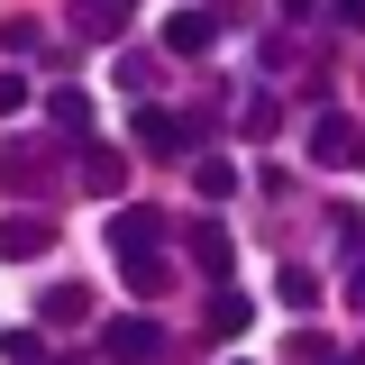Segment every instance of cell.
Returning a JSON list of instances; mask_svg holds the SVG:
<instances>
[{"label":"cell","mask_w":365,"mask_h":365,"mask_svg":"<svg viewBox=\"0 0 365 365\" xmlns=\"http://www.w3.org/2000/svg\"><path fill=\"white\" fill-rule=\"evenodd\" d=\"M0 356H9V365H46V338H37V329H0Z\"/></svg>","instance_id":"cell-13"},{"label":"cell","mask_w":365,"mask_h":365,"mask_svg":"<svg viewBox=\"0 0 365 365\" xmlns=\"http://www.w3.org/2000/svg\"><path fill=\"white\" fill-rule=\"evenodd\" d=\"M137 146H155V155H182V146H201V110L192 119H174V110H128Z\"/></svg>","instance_id":"cell-2"},{"label":"cell","mask_w":365,"mask_h":365,"mask_svg":"<svg viewBox=\"0 0 365 365\" xmlns=\"http://www.w3.org/2000/svg\"><path fill=\"white\" fill-rule=\"evenodd\" d=\"M356 146H365V137L347 128V119H319V128H311V155H319V165H347Z\"/></svg>","instance_id":"cell-8"},{"label":"cell","mask_w":365,"mask_h":365,"mask_svg":"<svg viewBox=\"0 0 365 365\" xmlns=\"http://www.w3.org/2000/svg\"><path fill=\"white\" fill-rule=\"evenodd\" d=\"M0 46H9V55H37L46 28H37V19H9V28H0Z\"/></svg>","instance_id":"cell-16"},{"label":"cell","mask_w":365,"mask_h":365,"mask_svg":"<svg viewBox=\"0 0 365 365\" xmlns=\"http://www.w3.org/2000/svg\"><path fill=\"white\" fill-rule=\"evenodd\" d=\"M155 247H165V220H155L146 201H128V210L110 220V256H119V265H137V256H155Z\"/></svg>","instance_id":"cell-3"},{"label":"cell","mask_w":365,"mask_h":365,"mask_svg":"<svg viewBox=\"0 0 365 365\" xmlns=\"http://www.w3.org/2000/svg\"><path fill=\"white\" fill-rule=\"evenodd\" d=\"M192 256H201V274H210V283H228V265H237V247H228V228H220V220L192 228Z\"/></svg>","instance_id":"cell-6"},{"label":"cell","mask_w":365,"mask_h":365,"mask_svg":"<svg viewBox=\"0 0 365 365\" xmlns=\"http://www.w3.org/2000/svg\"><path fill=\"white\" fill-rule=\"evenodd\" d=\"M119 274H128V292H146V302L174 283V265H165V256H137V265H119Z\"/></svg>","instance_id":"cell-12"},{"label":"cell","mask_w":365,"mask_h":365,"mask_svg":"<svg viewBox=\"0 0 365 365\" xmlns=\"http://www.w3.org/2000/svg\"><path fill=\"white\" fill-rule=\"evenodd\" d=\"M210 46H220V19L210 9H174L165 19V55H210Z\"/></svg>","instance_id":"cell-5"},{"label":"cell","mask_w":365,"mask_h":365,"mask_svg":"<svg viewBox=\"0 0 365 365\" xmlns=\"http://www.w3.org/2000/svg\"><path fill=\"white\" fill-rule=\"evenodd\" d=\"M46 365H91V356H46Z\"/></svg>","instance_id":"cell-20"},{"label":"cell","mask_w":365,"mask_h":365,"mask_svg":"<svg viewBox=\"0 0 365 365\" xmlns=\"http://www.w3.org/2000/svg\"><path fill=\"white\" fill-rule=\"evenodd\" d=\"M119 174H128V165H119L110 146H83V182H91V192H119Z\"/></svg>","instance_id":"cell-11"},{"label":"cell","mask_w":365,"mask_h":365,"mask_svg":"<svg viewBox=\"0 0 365 365\" xmlns=\"http://www.w3.org/2000/svg\"><path fill=\"white\" fill-rule=\"evenodd\" d=\"M274 302H283V311H311V302H319V274L311 265H283V274H274Z\"/></svg>","instance_id":"cell-9"},{"label":"cell","mask_w":365,"mask_h":365,"mask_svg":"<svg viewBox=\"0 0 365 365\" xmlns=\"http://www.w3.org/2000/svg\"><path fill=\"white\" fill-rule=\"evenodd\" d=\"M155 347H165V319H146V311H128V319L101 329V356H110V365H146Z\"/></svg>","instance_id":"cell-1"},{"label":"cell","mask_w":365,"mask_h":365,"mask_svg":"<svg viewBox=\"0 0 365 365\" xmlns=\"http://www.w3.org/2000/svg\"><path fill=\"white\" fill-rule=\"evenodd\" d=\"M192 192H201V201H228V192H237V165H228V155H201V165H192Z\"/></svg>","instance_id":"cell-10"},{"label":"cell","mask_w":365,"mask_h":365,"mask_svg":"<svg viewBox=\"0 0 365 365\" xmlns=\"http://www.w3.org/2000/svg\"><path fill=\"white\" fill-rule=\"evenodd\" d=\"M46 119H55V137H91V101L83 91H46Z\"/></svg>","instance_id":"cell-7"},{"label":"cell","mask_w":365,"mask_h":365,"mask_svg":"<svg viewBox=\"0 0 365 365\" xmlns=\"http://www.w3.org/2000/svg\"><path fill=\"white\" fill-rule=\"evenodd\" d=\"M0 110H28V83L19 73H0Z\"/></svg>","instance_id":"cell-17"},{"label":"cell","mask_w":365,"mask_h":365,"mask_svg":"<svg viewBox=\"0 0 365 365\" xmlns=\"http://www.w3.org/2000/svg\"><path fill=\"white\" fill-rule=\"evenodd\" d=\"M46 247H55V220H37V210L0 220V256H9V265H28V256H46Z\"/></svg>","instance_id":"cell-4"},{"label":"cell","mask_w":365,"mask_h":365,"mask_svg":"<svg viewBox=\"0 0 365 365\" xmlns=\"http://www.w3.org/2000/svg\"><path fill=\"white\" fill-rule=\"evenodd\" d=\"M237 329H247V292H220L210 302V338H237Z\"/></svg>","instance_id":"cell-14"},{"label":"cell","mask_w":365,"mask_h":365,"mask_svg":"<svg viewBox=\"0 0 365 365\" xmlns=\"http://www.w3.org/2000/svg\"><path fill=\"white\" fill-rule=\"evenodd\" d=\"M338 9H347V19H365V0H338Z\"/></svg>","instance_id":"cell-19"},{"label":"cell","mask_w":365,"mask_h":365,"mask_svg":"<svg viewBox=\"0 0 365 365\" xmlns=\"http://www.w3.org/2000/svg\"><path fill=\"white\" fill-rule=\"evenodd\" d=\"M83 311H91L83 283H55V292H46V319H83Z\"/></svg>","instance_id":"cell-15"},{"label":"cell","mask_w":365,"mask_h":365,"mask_svg":"<svg viewBox=\"0 0 365 365\" xmlns=\"http://www.w3.org/2000/svg\"><path fill=\"white\" fill-rule=\"evenodd\" d=\"M347 302H356V311H365V265H356V274H347Z\"/></svg>","instance_id":"cell-18"}]
</instances>
